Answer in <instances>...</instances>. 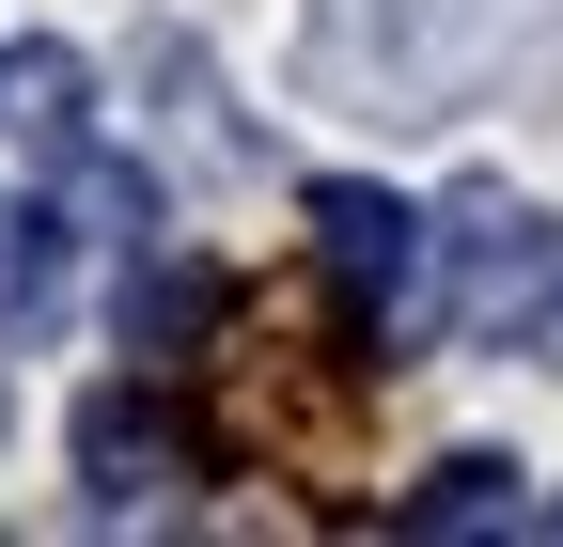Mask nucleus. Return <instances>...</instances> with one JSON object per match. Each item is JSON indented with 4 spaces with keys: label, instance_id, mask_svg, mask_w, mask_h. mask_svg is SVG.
<instances>
[{
    "label": "nucleus",
    "instance_id": "f257e3e1",
    "mask_svg": "<svg viewBox=\"0 0 563 547\" xmlns=\"http://www.w3.org/2000/svg\"><path fill=\"white\" fill-rule=\"evenodd\" d=\"M439 266H454V328H470V345H548V328H563V220H548V203L454 188Z\"/></svg>",
    "mask_w": 563,
    "mask_h": 547
},
{
    "label": "nucleus",
    "instance_id": "f03ea898",
    "mask_svg": "<svg viewBox=\"0 0 563 547\" xmlns=\"http://www.w3.org/2000/svg\"><path fill=\"white\" fill-rule=\"evenodd\" d=\"M313 250H329V282L361 313H422V266H439V235L391 188H361V172H313Z\"/></svg>",
    "mask_w": 563,
    "mask_h": 547
},
{
    "label": "nucleus",
    "instance_id": "0eeeda50",
    "mask_svg": "<svg viewBox=\"0 0 563 547\" xmlns=\"http://www.w3.org/2000/svg\"><path fill=\"white\" fill-rule=\"evenodd\" d=\"M0 110L32 125V142L79 157V47H16V63H0Z\"/></svg>",
    "mask_w": 563,
    "mask_h": 547
},
{
    "label": "nucleus",
    "instance_id": "20e7f679",
    "mask_svg": "<svg viewBox=\"0 0 563 547\" xmlns=\"http://www.w3.org/2000/svg\"><path fill=\"white\" fill-rule=\"evenodd\" d=\"M203 328H220V282H203L188 250H141V266H125V345H141V360H188Z\"/></svg>",
    "mask_w": 563,
    "mask_h": 547
},
{
    "label": "nucleus",
    "instance_id": "423d86ee",
    "mask_svg": "<svg viewBox=\"0 0 563 547\" xmlns=\"http://www.w3.org/2000/svg\"><path fill=\"white\" fill-rule=\"evenodd\" d=\"M63 313V220L0 188V328H47Z\"/></svg>",
    "mask_w": 563,
    "mask_h": 547
},
{
    "label": "nucleus",
    "instance_id": "39448f33",
    "mask_svg": "<svg viewBox=\"0 0 563 547\" xmlns=\"http://www.w3.org/2000/svg\"><path fill=\"white\" fill-rule=\"evenodd\" d=\"M532 501H517V469L501 454H454V469H422V485L391 501V532H517Z\"/></svg>",
    "mask_w": 563,
    "mask_h": 547
},
{
    "label": "nucleus",
    "instance_id": "7ed1b4c3",
    "mask_svg": "<svg viewBox=\"0 0 563 547\" xmlns=\"http://www.w3.org/2000/svg\"><path fill=\"white\" fill-rule=\"evenodd\" d=\"M79 501H95V516L188 501V423H173L157 391H95V406H79Z\"/></svg>",
    "mask_w": 563,
    "mask_h": 547
}]
</instances>
